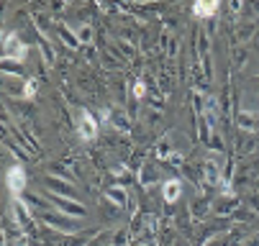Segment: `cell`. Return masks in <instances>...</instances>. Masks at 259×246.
<instances>
[{
    "mask_svg": "<svg viewBox=\"0 0 259 246\" xmlns=\"http://www.w3.org/2000/svg\"><path fill=\"white\" fill-rule=\"evenodd\" d=\"M77 133H80L82 141H95L98 133H100V123H98V118H95L90 111H85V108L77 113Z\"/></svg>",
    "mask_w": 259,
    "mask_h": 246,
    "instance_id": "8992f818",
    "label": "cell"
},
{
    "mask_svg": "<svg viewBox=\"0 0 259 246\" xmlns=\"http://www.w3.org/2000/svg\"><path fill=\"white\" fill-rule=\"evenodd\" d=\"M0 69H3V75H6V77H11V75L23 77V75H26L23 64H21V62H16V59H0Z\"/></svg>",
    "mask_w": 259,
    "mask_h": 246,
    "instance_id": "2e32d148",
    "label": "cell"
},
{
    "mask_svg": "<svg viewBox=\"0 0 259 246\" xmlns=\"http://www.w3.org/2000/svg\"><path fill=\"white\" fill-rule=\"evenodd\" d=\"M182 198V182L180 180H167L164 185H162V200L167 203V205H172V203H177Z\"/></svg>",
    "mask_w": 259,
    "mask_h": 246,
    "instance_id": "9c48e42d",
    "label": "cell"
},
{
    "mask_svg": "<svg viewBox=\"0 0 259 246\" xmlns=\"http://www.w3.org/2000/svg\"><path fill=\"white\" fill-rule=\"evenodd\" d=\"M36 90H39V85H36V80H26V87H23V97L33 100V97H36Z\"/></svg>",
    "mask_w": 259,
    "mask_h": 246,
    "instance_id": "cb8c5ba5",
    "label": "cell"
},
{
    "mask_svg": "<svg viewBox=\"0 0 259 246\" xmlns=\"http://www.w3.org/2000/svg\"><path fill=\"white\" fill-rule=\"evenodd\" d=\"M218 11H221V3H215V0H205V3H195L193 6V13L198 18H213Z\"/></svg>",
    "mask_w": 259,
    "mask_h": 246,
    "instance_id": "4fadbf2b",
    "label": "cell"
},
{
    "mask_svg": "<svg viewBox=\"0 0 259 246\" xmlns=\"http://www.w3.org/2000/svg\"><path fill=\"white\" fill-rule=\"evenodd\" d=\"M205 246H229V241H226L224 236H218V238H213V241H205Z\"/></svg>",
    "mask_w": 259,
    "mask_h": 246,
    "instance_id": "484cf974",
    "label": "cell"
},
{
    "mask_svg": "<svg viewBox=\"0 0 259 246\" xmlns=\"http://www.w3.org/2000/svg\"><path fill=\"white\" fill-rule=\"evenodd\" d=\"M3 182H6V187L13 192V198H23V195L28 192V190H26L28 177H26L23 164H13V167H8V169L3 172Z\"/></svg>",
    "mask_w": 259,
    "mask_h": 246,
    "instance_id": "3957f363",
    "label": "cell"
},
{
    "mask_svg": "<svg viewBox=\"0 0 259 246\" xmlns=\"http://www.w3.org/2000/svg\"><path fill=\"white\" fill-rule=\"evenodd\" d=\"M256 82H259V77H256Z\"/></svg>",
    "mask_w": 259,
    "mask_h": 246,
    "instance_id": "83f0119b",
    "label": "cell"
},
{
    "mask_svg": "<svg viewBox=\"0 0 259 246\" xmlns=\"http://www.w3.org/2000/svg\"><path fill=\"white\" fill-rule=\"evenodd\" d=\"M239 121L244 123L241 128H256V126H254V116H251V113H239Z\"/></svg>",
    "mask_w": 259,
    "mask_h": 246,
    "instance_id": "d4e9b609",
    "label": "cell"
},
{
    "mask_svg": "<svg viewBox=\"0 0 259 246\" xmlns=\"http://www.w3.org/2000/svg\"><path fill=\"white\" fill-rule=\"evenodd\" d=\"M118 52H121V54H126L128 59H136V57H139L136 46H134V44H126V41H118Z\"/></svg>",
    "mask_w": 259,
    "mask_h": 246,
    "instance_id": "7402d4cb",
    "label": "cell"
},
{
    "mask_svg": "<svg viewBox=\"0 0 259 246\" xmlns=\"http://www.w3.org/2000/svg\"><path fill=\"white\" fill-rule=\"evenodd\" d=\"M21 200H23V203H26L31 210H39V213H44V210H52V208H54V205H52L47 198H41V195H33V192H26Z\"/></svg>",
    "mask_w": 259,
    "mask_h": 246,
    "instance_id": "7c38bea8",
    "label": "cell"
},
{
    "mask_svg": "<svg viewBox=\"0 0 259 246\" xmlns=\"http://www.w3.org/2000/svg\"><path fill=\"white\" fill-rule=\"evenodd\" d=\"M113 174H116V177H118L121 187H126V185H131V182H134V174H131V172H126L123 167H121V169H113Z\"/></svg>",
    "mask_w": 259,
    "mask_h": 246,
    "instance_id": "44dd1931",
    "label": "cell"
},
{
    "mask_svg": "<svg viewBox=\"0 0 259 246\" xmlns=\"http://www.w3.org/2000/svg\"><path fill=\"white\" fill-rule=\"evenodd\" d=\"M203 174H205V182H210V185L224 182V177H221V167H218L213 159H205V164H203Z\"/></svg>",
    "mask_w": 259,
    "mask_h": 246,
    "instance_id": "9a60e30c",
    "label": "cell"
},
{
    "mask_svg": "<svg viewBox=\"0 0 259 246\" xmlns=\"http://www.w3.org/2000/svg\"><path fill=\"white\" fill-rule=\"evenodd\" d=\"M208 208H210V203H208V200L195 198V200H193V205H190V213H193V218H203V216L208 213Z\"/></svg>",
    "mask_w": 259,
    "mask_h": 246,
    "instance_id": "d6986e66",
    "label": "cell"
},
{
    "mask_svg": "<svg viewBox=\"0 0 259 246\" xmlns=\"http://www.w3.org/2000/svg\"><path fill=\"white\" fill-rule=\"evenodd\" d=\"M100 231L98 228H88L85 233H64L54 238V246H88Z\"/></svg>",
    "mask_w": 259,
    "mask_h": 246,
    "instance_id": "52a82bcc",
    "label": "cell"
},
{
    "mask_svg": "<svg viewBox=\"0 0 259 246\" xmlns=\"http://www.w3.org/2000/svg\"><path fill=\"white\" fill-rule=\"evenodd\" d=\"M103 198L105 200H110L118 210H123L126 205H128V195H126V187H105V192H103Z\"/></svg>",
    "mask_w": 259,
    "mask_h": 246,
    "instance_id": "8fae6325",
    "label": "cell"
},
{
    "mask_svg": "<svg viewBox=\"0 0 259 246\" xmlns=\"http://www.w3.org/2000/svg\"><path fill=\"white\" fill-rule=\"evenodd\" d=\"M47 200L64 216H72V218H85L88 216V208L82 203H77L75 198H64V195H57V192L47 190Z\"/></svg>",
    "mask_w": 259,
    "mask_h": 246,
    "instance_id": "7a4b0ae2",
    "label": "cell"
},
{
    "mask_svg": "<svg viewBox=\"0 0 259 246\" xmlns=\"http://www.w3.org/2000/svg\"><path fill=\"white\" fill-rule=\"evenodd\" d=\"M39 221L47 226V228H54V231H62V233H80V218H72V216H64V213H57V210H44L39 213Z\"/></svg>",
    "mask_w": 259,
    "mask_h": 246,
    "instance_id": "6da1fadb",
    "label": "cell"
},
{
    "mask_svg": "<svg viewBox=\"0 0 259 246\" xmlns=\"http://www.w3.org/2000/svg\"><path fill=\"white\" fill-rule=\"evenodd\" d=\"M110 126L118 131H131V121L123 111H110Z\"/></svg>",
    "mask_w": 259,
    "mask_h": 246,
    "instance_id": "ac0fdd59",
    "label": "cell"
},
{
    "mask_svg": "<svg viewBox=\"0 0 259 246\" xmlns=\"http://www.w3.org/2000/svg\"><path fill=\"white\" fill-rule=\"evenodd\" d=\"M44 185L47 190L57 192V195H64V198H72L75 190H72V182L69 180H62V177H54V174H44Z\"/></svg>",
    "mask_w": 259,
    "mask_h": 246,
    "instance_id": "ba28073f",
    "label": "cell"
},
{
    "mask_svg": "<svg viewBox=\"0 0 259 246\" xmlns=\"http://www.w3.org/2000/svg\"><path fill=\"white\" fill-rule=\"evenodd\" d=\"M131 233L128 231H113V238H110V246H128Z\"/></svg>",
    "mask_w": 259,
    "mask_h": 246,
    "instance_id": "ffe728a7",
    "label": "cell"
},
{
    "mask_svg": "<svg viewBox=\"0 0 259 246\" xmlns=\"http://www.w3.org/2000/svg\"><path fill=\"white\" fill-rule=\"evenodd\" d=\"M75 33H77V39H80L82 46H88V44L95 41V28H93L90 23H80V26H75Z\"/></svg>",
    "mask_w": 259,
    "mask_h": 246,
    "instance_id": "e0dca14e",
    "label": "cell"
},
{
    "mask_svg": "<svg viewBox=\"0 0 259 246\" xmlns=\"http://www.w3.org/2000/svg\"><path fill=\"white\" fill-rule=\"evenodd\" d=\"M241 246H259V236H254V238H249L246 243H241Z\"/></svg>",
    "mask_w": 259,
    "mask_h": 246,
    "instance_id": "4316f807",
    "label": "cell"
},
{
    "mask_svg": "<svg viewBox=\"0 0 259 246\" xmlns=\"http://www.w3.org/2000/svg\"><path fill=\"white\" fill-rule=\"evenodd\" d=\"M28 54V46L16 36L13 31H3V59H16V62H23Z\"/></svg>",
    "mask_w": 259,
    "mask_h": 246,
    "instance_id": "5b68a950",
    "label": "cell"
},
{
    "mask_svg": "<svg viewBox=\"0 0 259 246\" xmlns=\"http://www.w3.org/2000/svg\"><path fill=\"white\" fill-rule=\"evenodd\" d=\"M57 36H59L62 44H67L69 49H80V46H82L80 39H77V33H75V28H69L67 23H57Z\"/></svg>",
    "mask_w": 259,
    "mask_h": 246,
    "instance_id": "30bf717a",
    "label": "cell"
},
{
    "mask_svg": "<svg viewBox=\"0 0 259 246\" xmlns=\"http://www.w3.org/2000/svg\"><path fill=\"white\" fill-rule=\"evenodd\" d=\"M13 216H16L18 228H23L28 236H36V218H33V210H31L21 198H13Z\"/></svg>",
    "mask_w": 259,
    "mask_h": 246,
    "instance_id": "277c9868",
    "label": "cell"
},
{
    "mask_svg": "<svg viewBox=\"0 0 259 246\" xmlns=\"http://www.w3.org/2000/svg\"><path fill=\"white\" fill-rule=\"evenodd\" d=\"M39 49H41L44 64H47V67H54V62H57V52H54L52 41H49V39L44 36V33H39Z\"/></svg>",
    "mask_w": 259,
    "mask_h": 246,
    "instance_id": "5bb4252c",
    "label": "cell"
},
{
    "mask_svg": "<svg viewBox=\"0 0 259 246\" xmlns=\"http://www.w3.org/2000/svg\"><path fill=\"white\" fill-rule=\"evenodd\" d=\"M131 92H134L136 100H144V97H146V82H144V80H136L134 87H131Z\"/></svg>",
    "mask_w": 259,
    "mask_h": 246,
    "instance_id": "603a6c76",
    "label": "cell"
}]
</instances>
